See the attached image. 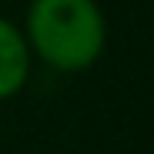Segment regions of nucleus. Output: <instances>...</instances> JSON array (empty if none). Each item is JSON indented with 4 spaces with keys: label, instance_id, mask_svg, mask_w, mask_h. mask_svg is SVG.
<instances>
[{
    "label": "nucleus",
    "instance_id": "nucleus-1",
    "mask_svg": "<svg viewBox=\"0 0 154 154\" xmlns=\"http://www.w3.org/2000/svg\"><path fill=\"white\" fill-rule=\"evenodd\" d=\"M34 50L57 70H84L104 50V14L94 0H34L27 14Z\"/></svg>",
    "mask_w": 154,
    "mask_h": 154
},
{
    "label": "nucleus",
    "instance_id": "nucleus-2",
    "mask_svg": "<svg viewBox=\"0 0 154 154\" xmlns=\"http://www.w3.org/2000/svg\"><path fill=\"white\" fill-rule=\"evenodd\" d=\"M27 67H30V54H27V40L20 37V30L10 20L0 17V100L14 97L23 81H27Z\"/></svg>",
    "mask_w": 154,
    "mask_h": 154
}]
</instances>
